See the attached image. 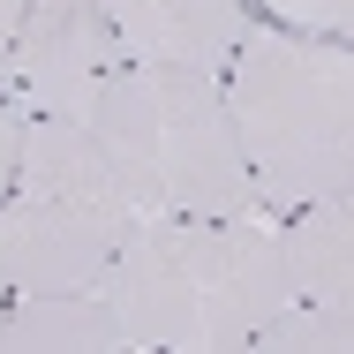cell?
<instances>
[{
	"instance_id": "6da1fadb",
	"label": "cell",
	"mask_w": 354,
	"mask_h": 354,
	"mask_svg": "<svg viewBox=\"0 0 354 354\" xmlns=\"http://www.w3.org/2000/svg\"><path fill=\"white\" fill-rule=\"evenodd\" d=\"M129 354H249L286 301L279 226L264 218H136L98 272Z\"/></svg>"
},
{
	"instance_id": "7a4b0ae2",
	"label": "cell",
	"mask_w": 354,
	"mask_h": 354,
	"mask_svg": "<svg viewBox=\"0 0 354 354\" xmlns=\"http://www.w3.org/2000/svg\"><path fill=\"white\" fill-rule=\"evenodd\" d=\"M218 98L257 212H301L354 189V61L339 38L249 23L218 68Z\"/></svg>"
},
{
	"instance_id": "3957f363",
	"label": "cell",
	"mask_w": 354,
	"mask_h": 354,
	"mask_svg": "<svg viewBox=\"0 0 354 354\" xmlns=\"http://www.w3.org/2000/svg\"><path fill=\"white\" fill-rule=\"evenodd\" d=\"M83 129L98 136L106 166L121 174L136 218H249L257 212L218 75L121 61L98 83Z\"/></svg>"
},
{
	"instance_id": "277c9868",
	"label": "cell",
	"mask_w": 354,
	"mask_h": 354,
	"mask_svg": "<svg viewBox=\"0 0 354 354\" xmlns=\"http://www.w3.org/2000/svg\"><path fill=\"white\" fill-rule=\"evenodd\" d=\"M129 226L136 204L106 166L98 136L61 113H23L15 181L0 196V294L98 286Z\"/></svg>"
},
{
	"instance_id": "5b68a950",
	"label": "cell",
	"mask_w": 354,
	"mask_h": 354,
	"mask_svg": "<svg viewBox=\"0 0 354 354\" xmlns=\"http://www.w3.org/2000/svg\"><path fill=\"white\" fill-rule=\"evenodd\" d=\"M113 68H121V46H113V23L98 0H30L0 53V91L15 113L83 121Z\"/></svg>"
},
{
	"instance_id": "8992f818",
	"label": "cell",
	"mask_w": 354,
	"mask_h": 354,
	"mask_svg": "<svg viewBox=\"0 0 354 354\" xmlns=\"http://www.w3.org/2000/svg\"><path fill=\"white\" fill-rule=\"evenodd\" d=\"M113 23L121 61H158V68H204L218 75L234 38L249 30L241 0H98Z\"/></svg>"
},
{
	"instance_id": "52a82bcc",
	"label": "cell",
	"mask_w": 354,
	"mask_h": 354,
	"mask_svg": "<svg viewBox=\"0 0 354 354\" xmlns=\"http://www.w3.org/2000/svg\"><path fill=\"white\" fill-rule=\"evenodd\" d=\"M279 272L294 301L354 317V189L317 196L294 212V226H279Z\"/></svg>"
},
{
	"instance_id": "ba28073f",
	"label": "cell",
	"mask_w": 354,
	"mask_h": 354,
	"mask_svg": "<svg viewBox=\"0 0 354 354\" xmlns=\"http://www.w3.org/2000/svg\"><path fill=\"white\" fill-rule=\"evenodd\" d=\"M0 354H129L98 286H46L0 301Z\"/></svg>"
},
{
	"instance_id": "9c48e42d",
	"label": "cell",
	"mask_w": 354,
	"mask_h": 354,
	"mask_svg": "<svg viewBox=\"0 0 354 354\" xmlns=\"http://www.w3.org/2000/svg\"><path fill=\"white\" fill-rule=\"evenodd\" d=\"M249 347H264V354H347L354 347V317H347V309H317V301H294V294H286L279 309L257 324Z\"/></svg>"
},
{
	"instance_id": "30bf717a",
	"label": "cell",
	"mask_w": 354,
	"mask_h": 354,
	"mask_svg": "<svg viewBox=\"0 0 354 354\" xmlns=\"http://www.w3.org/2000/svg\"><path fill=\"white\" fill-rule=\"evenodd\" d=\"M286 30H309V38H347L354 23V0H264Z\"/></svg>"
},
{
	"instance_id": "8fae6325",
	"label": "cell",
	"mask_w": 354,
	"mask_h": 354,
	"mask_svg": "<svg viewBox=\"0 0 354 354\" xmlns=\"http://www.w3.org/2000/svg\"><path fill=\"white\" fill-rule=\"evenodd\" d=\"M15 151H23V113H15L8 91H0V196H8V181H15Z\"/></svg>"
},
{
	"instance_id": "7c38bea8",
	"label": "cell",
	"mask_w": 354,
	"mask_h": 354,
	"mask_svg": "<svg viewBox=\"0 0 354 354\" xmlns=\"http://www.w3.org/2000/svg\"><path fill=\"white\" fill-rule=\"evenodd\" d=\"M23 8H30V0H0V53H8V38H15V23H23Z\"/></svg>"
}]
</instances>
